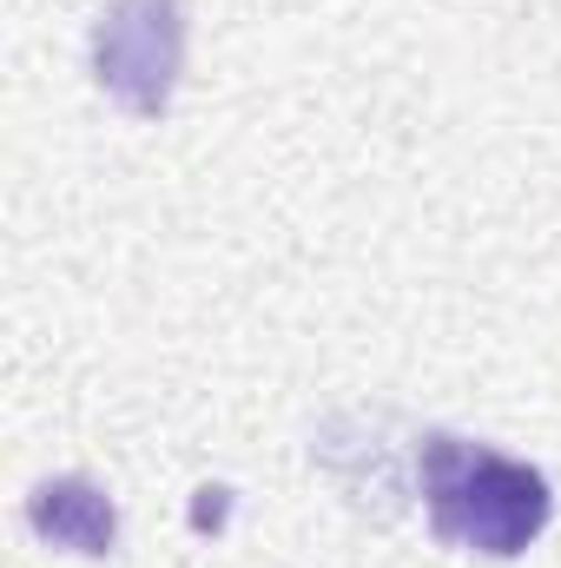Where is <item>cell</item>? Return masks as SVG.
Here are the masks:
<instances>
[{"mask_svg": "<svg viewBox=\"0 0 561 568\" xmlns=\"http://www.w3.org/2000/svg\"><path fill=\"white\" fill-rule=\"evenodd\" d=\"M27 523H33V536L60 542L73 556H113V542H120V509L86 476H47L27 496Z\"/></svg>", "mask_w": 561, "mask_h": 568, "instance_id": "cell-3", "label": "cell"}, {"mask_svg": "<svg viewBox=\"0 0 561 568\" xmlns=\"http://www.w3.org/2000/svg\"><path fill=\"white\" fill-rule=\"evenodd\" d=\"M198 496H205V503H198V516H192V523H198V529H212V523L225 516V489H198Z\"/></svg>", "mask_w": 561, "mask_h": 568, "instance_id": "cell-4", "label": "cell"}, {"mask_svg": "<svg viewBox=\"0 0 561 568\" xmlns=\"http://www.w3.org/2000/svg\"><path fill=\"white\" fill-rule=\"evenodd\" d=\"M417 469H422L429 529L442 542H462V549H482V556H522L555 516L549 476L516 463V456H496L482 443L422 436Z\"/></svg>", "mask_w": 561, "mask_h": 568, "instance_id": "cell-1", "label": "cell"}, {"mask_svg": "<svg viewBox=\"0 0 561 568\" xmlns=\"http://www.w3.org/2000/svg\"><path fill=\"white\" fill-rule=\"evenodd\" d=\"M178 60H185V0H106L93 27V80L133 120H159L172 106Z\"/></svg>", "mask_w": 561, "mask_h": 568, "instance_id": "cell-2", "label": "cell"}]
</instances>
